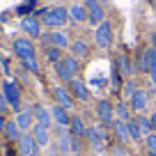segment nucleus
I'll use <instances>...</instances> for the list:
<instances>
[{
	"mask_svg": "<svg viewBox=\"0 0 156 156\" xmlns=\"http://www.w3.org/2000/svg\"><path fill=\"white\" fill-rule=\"evenodd\" d=\"M55 67V76L62 80V83H69L71 78L78 76V60L73 58V55H62V60H58V62L53 64Z\"/></svg>",
	"mask_w": 156,
	"mask_h": 156,
	"instance_id": "f257e3e1",
	"label": "nucleus"
},
{
	"mask_svg": "<svg viewBox=\"0 0 156 156\" xmlns=\"http://www.w3.org/2000/svg\"><path fill=\"white\" fill-rule=\"evenodd\" d=\"M41 21H44L46 28H62L71 19H69V9H64V7H51V9H44Z\"/></svg>",
	"mask_w": 156,
	"mask_h": 156,
	"instance_id": "f03ea898",
	"label": "nucleus"
},
{
	"mask_svg": "<svg viewBox=\"0 0 156 156\" xmlns=\"http://www.w3.org/2000/svg\"><path fill=\"white\" fill-rule=\"evenodd\" d=\"M2 94H5L7 106H9L12 110H16V112L23 110V108H21V87H19L16 80H9V78H7L5 83H2Z\"/></svg>",
	"mask_w": 156,
	"mask_h": 156,
	"instance_id": "7ed1b4c3",
	"label": "nucleus"
},
{
	"mask_svg": "<svg viewBox=\"0 0 156 156\" xmlns=\"http://www.w3.org/2000/svg\"><path fill=\"white\" fill-rule=\"evenodd\" d=\"M97 117H99V124L103 129L112 126V122H115V103H110L108 99H101L97 103Z\"/></svg>",
	"mask_w": 156,
	"mask_h": 156,
	"instance_id": "20e7f679",
	"label": "nucleus"
},
{
	"mask_svg": "<svg viewBox=\"0 0 156 156\" xmlns=\"http://www.w3.org/2000/svg\"><path fill=\"white\" fill-rule=\"evenodd\" d=\"M67 87H69V92H71V97L76 99V101H80V103H87L90 99H92V94H90L87 85H85V80H83L80 76L71 78V80L67 83Z\"/></svg>",
	"mask_w": 156,
	"mask_h": 156,
	"instance_id": "39448f33",
	"label": "nucleus"
},
{
	"mask_svg": "<svg viewBox=\"0 0 156 156\" xmlns=\"http://www.w3.org/2000/svg\"><path fill=\"white\" fill-rule=\"evenodd\" d=\"M85 138H87V142L92 145V149H94V151H101V149H103V142L108 140V136H106V129H103L101 124L87 126V131H85Z\"/></svg>",
	"mask_w": 156,
	"mask_h": 156,
	"instance_id": "423d86ee",
	"label": "nucleus"
},
{
	"mask_svg": "<svg viewBox=\"0 0 156 156\" xmlns=\"http://www.w3.org/2000/svg\"><path fill=\"white\" fill-rule=\"evenodd\" d=\"M94 41H97L99 48H110V44H112V23L110 21H103L101 25H97Z\"/></svg>",
	"mask_w": 156,
	"mask_h": 156,
	"instance_id": "0eeeda50",
	"label": "nucleus"
},
{
	"mask_svg": "<svg viewBox=\"0 0 156 156\" xmlns=\"http://www.w3.org/2000/svg\"><path fill=\"white\" fill-rule=\"evenodd\" d=\"M12 48H14L16 58H19L21 62H23V60H28V58H34V44H32V39H30V37H19V39H14Z\"/></svg>",
	"mask_w": 156,
	"mask_h": 156,
	"instance_id": "6e6552de",
	"label": "nucleus"
},
{
	"mask_svg": "<svg viewBox=\"0 0 156 156\" xmlns=\"http://www.w3.org/2000/svg\"><path fill=\"white\" fill-rule=\"evenodd\" d=\"M16 147H19V154L21 156H37L39 154V145L34 142V138H32V133H30V131L28 133H21Z\"/></svg>",
	"mask_w": 156,
	"mask_h": 156,
	"instance_id": "1a4fd4ad",
	"label": "nucleus"
},
{
	"mask_svg": "<svg viewBox=\"0 0 156 156\" xmlns=\"http://www.w3.org/2000/svg\"><path fill=\"white\" fill-rule=\"evenodd\" d=\"M129 103H131V110H133V112L142 115V112L149 108V92H147V90H142V87H138V92L129 99Z\"/></svg>",
	"mask_w": 156,
	"mask_h": 156,
	"instance_id": "9d476101",
	"label": "nucleus"
},
{
	"mask_svg": "<svg viewBox=\"0 0 156 156\" xmlns=\"http://www.w3.org/2000/svg\"><path fill=\"white\" fill-rule=\"evenodd\" d=\"M21 30H23L25 37H30V39L41 37V23H39L37 16H23V19H21Z\"/></svg>",
	"mask_w": 156,
	"mask_h": 156,
	"instance_id": "9b49d317",
	"label": "nucleus"
},
{
	"mask_svg": "<svg viewBox=\"0 0 156 156\" xmlns=\"http://www.w3.org/2000/svg\"><path fill=\"white\" fill-rule=\"evenodd\" d=\"M53 97H55V101H58V106H62V108H67V110H71L73 106H76V99L71 97V92H69V87H64V85H55L53 87Z\"/></svg>",
	"mask_w": 156,
	"mask_h": 156,
	"instance_id": "f8f14e48",
	"label": "nucleus"
},
{
	"mask_svg": "<svg viewBox=\"0 0 156 156\" xmlns=\"http://www.w3.org/2000/svg\"><path fill=\"white\" fill-rule=\"evenodd\" d=\"M85 7H87V23L90 25L97 28V25H101L103 21H106V19H103V9H101V5H99L97 0H87Z\"/></svg>",
	"mask_w": 156,
	"mask_h": 156,
	"instance_id": "ddd939ff",
	"label": "nucleus"
},
{
	"mask_svg": "<svg viewBox=\"0 0 156 156\" xmlns=\"http://www.w3.org/2000/svg\"><path fill=\"white\" fill-rule=\"evenodd\" d=\"M30 133H32L34 142H37L39 147H48V142H51V129H46L44 124H37V122H34V126L30 129Z\"/></svg>",
	"mask_w": 156,
	"mask_h": 156,
	"instance_id": "4468645a",
	"label": "nucleus"
},
{
	"mask_svg": "<svg viewBox=\"0 0 156 156\" xmlns=\"http://www.w3.org/2000/svg\"><path fill=\"white\" fill-rule=\"evenodd\" d=\"M14 122H16V126L21 129V133H28L30 129L34 126V115H32V110H21V112H16Z\"/></svg>",
	"mask_w": 156,
	"mask_h": 156,
	"instance_id": "2eb2a0df",
	"label": "nucleus"
},
{
	"mask_svg": "<svg viewBox=\"0 0 156 156\" xmlns=\"http://www.w3.org/2000/svg\"><path fill=\"white\" fill-rule=\"evenodd\" d=\"M32 115H34V122H37V124H44L46 129L53 126V115H51L48 108H44V106H32Z\"/></svg>",
	"mask_w": 156,
	"mask_h": 156,
	"instance_id": "dca6fc26",
	"label": "nucleus"
},
{
	"mask_svg": "<svg viewBox=\"0 0 156 156\" xmlns=\"http://www.w3.org/2000/svg\"><path fill=\"white\" fill-rule=\"evenodd\" d=\"M85 131H87V126H85V119L80 115H73L71 122H69V136L71 138H85Z\"/></svg>",
	"mask_w": 156,
	"mask_h": 156,
	"instance_id": "f3484780",
	"label": "nucleus"
},
{
	"mask_svg": "<svg viewBox=\"0 0 156 156\" xmlns=\"http://www.w3.org/2000/svg\"><path fill=\"white\" fill-rule=\"evenodd\" d=\"M51 115H53V124H58V126H67V129H69L71 115H69L67 108H62V106H53V108H51Z\"/></svg>",
	"mask_w": 156,
	"mask_h": 156,
	"instance_id": "a211bd4d",
	"label": "nucleus"
},
{
	"mask_svg": "<svg viewBox=\"0 0 156 156\" xmlns=\"http://www.w3.org/2000/svg\"><path fill=\"white\" fill-rule=\"evenodd\" d=\"M112 133H115V138H117V142H129L131 140V136H129V129H126V122H122V119H115L112 122Z\"/></svg>",
	"mask_w": 156,
	"mask_h": 156,
	"instance_id": "6ab92c4d",
	"label": "nucleus"
},
{
	"mask_svg": "<svg viewBox=\"0 0 156 156\" xmlns=\"http://www.w3.org/2000/svg\"><path fill=\"white\" fill-rule=\"evenodd\" d=\"M69 19H71L73 23H85V21H87V7L80 5V2L71 5L69 7Z\"/></svg>",
	"mask_w": 156,
	"mask_h": 156,
	"instance_id": "aec40b11",
	"label": "nucleus"
},
{
	"mask_svg": "<svg viewBox=\"0 0 156 156\" xmlns=\"http://www.w3.org/2000/svg\"><path fill=\"white\" fill-rule=\"evenodd\" d=\"M69 51H71V55H73L76 60H83V58H87V55H90V46H87V41H83V39L71 41Z\"/></svg>",
	"mask_w": 156,
	"mask_h": 156,
	"instance_id": "412c9836",
	"label": "nucleus"
},
{
	"mask_svg": "<svg viewBox=\"0 0 156 156\" xmlns=\"http://www.w3.org/2000/svg\"><path fill=\"white\" fill-rule=\"evenodd\" d=\"M136 71H142V73L151 71V46L140 53V58H138V62H136Z\"/></svg>",
	"mask_w": 156,
	"mask_h": 156,
	"instance_id": "4be33fe9",
	"label": "nucleus"
},
{
	"mask_svg": "<svg viewBox=\"0 0 156 156\" xmlns=\"http://www.w3.org/2000/svg\"><path fill=\"white\" fill-rule=\"evenodd\" d=\"M51 46H58V48H69L71 46V41H69L67 32H62V30H53L51 32Z\"/></svg>",
	"mask_w": 156,
	"mask_h": 156,
	"instance_id": "5701e85b",
	"label": "nucleus"
},
{
	"mask_svg": "<svg viewBox=\"0 0 156 156\" xmlns=\"http://www.w3.org/2000/svg\"><path fill=\"white\" fill-rule=\"evenodd\" d=\"M117 67H119V73H124V76L136 73V62H131V60H129V55H124V53L117 58Z\"/></svg>",
	"mask_w": 156,
	"mask_h": 156,
	"instance_id": "b1692460",
	"label": "nucleus"
},
{
	"mask_svg": "<svg viewBox=\"0 0 156 156\" xmlns=\"http://www.w3.org/2000/svg\"><path fill=\"white\" fill-rule=\"evenodd\" d=\"M2 133H5V138H7V140H12V142H19V138H21V129L16 126L14 119H7V124H5V129H2Z\"/></svg>",
	"mask_w": 156,
	"mask_h": 156,
	"instance_id": "393cba45",
	"label": "nucleus"
},
{
	"mask_svg": "<svg viewBox=\"0 0 156 156\" xmlns=\"http://www.w3.org/2000/svg\"><path fill=\"white\" fill-rule=\"evenodd\" d=\"M126 129H129V136H131V140H142V131H140V124H138V119L136 117H131L126 122Z\"/></svg>",
	"mask_w": 156,
	"mask_h": 156,
	"instance_id": "a878e982",
	"label": "nucleus"
},
{
	"mask_svg": "<svg viewBox=\"0 0 156 156\" xmlns=\"http://www.w3.org/2000/svg\"><path fill=\"white\" fill-rule=\"evenodd\" d=\"M115 119H122V122H129V119H131V110H129V106L124 101H117V106H115Z\"/></svg>",
	"mask_w": 156,
	"mask_h": 156,
	"instance_id": "bb28decb",
	"label": "nucleus"
},
{
	"mask_svg": "<svg viewBox=\"0 0 156 156\" xmlns=\"http://www.w3.org/2000/svg\"><path fill=\"white\" fill-rule=\"evenodd\" d=\"M44 55H46V60L48 62H58V60H62V48H58V46H46L44 48Z\"/></svg>",
	"mask_w": 156,
	"mask_h": 156,
	"instance_id": "cd10ccee",
	"label": "nucleus"
},
{
	"mask_svg": "<svg viewBox=\"0 0 156 156\" xmlns=\"http://www.w3.org/2000/svg\"><path fill=\"white\" fill-rule=\"evenodd\" d=\"M23 69H25V71H30V73H39V71H41V67H39V60H37V55H34V58H28V60H23Z\"/></svg>",
	"mask_w": 156,
	"mask_h": 156,
	"instance_id": "c85d7f7f",
	"label": "nucleus"
},
{
	"mask_svg": "<svg viewBox=\"0 0 156 156\" xmlns=\"http://www.w3.org/2000/svg\"><path fill=\"white\" fill-rule=\"evenodd\" d=\"M136 119H138V124H140L142 136H149V133H151V119L145 117V115H136Z\"/></svg>",
	"mask_w": 156,
	"mask_h": 156,
	"instance_id": "c756f323",
	"label": "nucleus"
},
{
	"mask_svg": "<svg viewBox=\"0 0 156 156\" xmlns=\"http://www.w3.org/2000/svg\"><path fill=\"white\" fill-rule=\"evenodd\" d=\"M58 151L60 154H69L71 151V136H60V142H58Z\"/></svg>",
	"mask_w": 156,
	"mask_h": 156,
	"instance_id": "7c9ffc66",
	"label": "nucleus"
},
{
	"mask_svg": "<svg viewBox=\"0 0 156 156\" xmlns=\"http://www.w3.org/2000/svg\"><path fill=\"white\" fill-rule=\"evenodd\" d=\"M122 92H124V97L126 99H131L133 94L138 92V87H136V80H131V78H129L126 83H124V87H122Z\"/></svg>",
	"mask_w": 156,
	"mask_h": 156,
	"instance_id": "2f4dec72",
	"label": "nucleus"
},
{
	"mask_svg": "<svg viewBox=\"0 0 156 156\" xmlns=\"http://www.w3.org/2000/svg\"><path fill=\"white\" fill-rule=\"evenodd\" d=\"M145 147H147V151H156V133L154 131L149 136H145Z\"/></svg>",
	"mask_w": 156,
	"mask_h": 156,
	"instance_id": "473e14b6",
	"label": "nucleus"
},
{
	"mask_svg": "<svg viewBox=\"0 0 156 156\" xmlns=\"http://www.w3.org/2000/svg\"><path fill=\"white\" fill-rule=\"evenodd\" d=\"M32 7H34V0H28V2H25V5H21L19 9H16V12H19L21 16H25V14H28L30 9H32Z\"/></svg>",
	"mask_w": 156,
	"mask_h": 156,
	"instance_id": "72a5a7b5",
	"label": "nucleus"
},
{
	"mask_svg": "<svg viewBox=\"0 0 156 156\" xmlns=\"http://www.w3.org/2000/svg\"><path fill=\"white\" fill-rule=\"evenodd\" d=\"M112 156H126V149H124V145H122V142L112 145Z\"/></svg>",
	"mask_w": 156,
	"mask_h": 156,
	"instance_id": "f704fd0d",
	"label": "nucleus"
},
{
	"mask_svg": "<svg viewBox=\"0 0 156 156\" xmlns=\"http://www.w3.org/2000/svg\"><path fill=\"white\" fill-rule=\"evenodd\" d=\"M7 108H9L7 106V99H5V94H2V90H0V112H5Z\"/></svg>",
	"mask_w": 156,
	"mask_h": 156,
	"instance_id": "c9c22d12",
	"label": "nucleus"
},
{
	"mask_svg": "<svg viewBox=\"0 0 156 156\" xmlns=\"http://www.w3.org/2000/svg\"><path fill=\"white\" fill-rule=\"evenodd\" d=\"M39 39H41V44H44V46H51V32H44Z\"/></svg>",
	"mask_w": 156,
	"mask_h": 156,
	"instance_id": "e433bc0d",
	"label": "nucleus"
},
{
	"mask_svg": "<svg viewBox=\"0 0 156 156\" xmlns=\"http://www.w3.org/2000/svg\"><path fill=\"white\" fill-rule=\"evenodd\" d=\"M80 149V142H78V138H71V151H78Z\"/></svg>",
	"mask_w": 156,
	"mask_h": 156,
	"instance_id": "4c0bfd02",
	"label": "nucleus"
},
{
	"mask_svg": "<svg viewBox=\"0 0 156 156\" xmlns=\"http://www.w3.org/2000/svg\"><path fill=\"white\" fill-rule=\"evenodd\" d=\"M149 119H151V131L156 133V110H154V112L149 115Z\"/></svg>",
	"mask_w": 156,
	"mask_h": 156,
	"instance_id": "58836bf2",
	"label": "nucleus"
},
{
	"mask_svg": "<svg viewBox=\"0 0 156 156\" xmlns=\"http://www.w3.org/2000/svg\"><path fill=\"white\" fill-rule=\"evenodd\" d=\"M92 85H97V87H103V80H101V78H92Z\"/></svg>",
	"mask_w": 156,
	"mask_h": 156,
	"instance_id": "ea45409f",
	"label": "nucleus"
},
{
	"mask_svg": "<svg viewBox=\"0 0 156 156\" xmlns=\"http://www.w3.org/2000/svg\"><path fill=\"white\" fill-rule=\"evenodd\" d=\"M5 124H7V119H5V117H2V112H0V131L5 129Z\"/></svg>",
	"mask_w": 156,
	"mask_h": 156,
	"instance_id": "a19ab883",
	"label": "nucleus"
},
{
	"mask_svg": "<svg viewBox=\"0 0 156 156\" xmlns=\"http://www.w3.org/2000/svg\"><path fill=\"white\" fill-rule=\"evenodd\" d=\"M149 76H151V85H154V90H156V71H151Z\"/></svg>",
	"mask_w": 156,
	"mask_h": 156,
	"instance_id": "79ce46f5",
	"label": "nucleus"
},
{
	"mask_svg": "<svg viewBox=\"0 0 156 156\" xmlns=\"http://www.w3.org/2000/svg\"><path fill=\"white\" fill-rule=\"evenodd\" d=\"M151 48H154V51H156V32H154V34H151Z\"/></svg>",
	"mask_w": 156,
	"mask_h": 156,
	"instance_id": "37998d69",
	"label": "nucleus"
},
{
	"mask_svg": "<svg viewBox=\"0 0 156 156\" xmlns=\"http://www.w3.org/2000/svg\"><path fill=\"white\" fill-rule=\"evenodd\" d=\"M2 73H5V69H2V62H0V78H2Z\"/></svg>",
	"mask_w": 156,
	"mask_h": 156,
	"instance_id": "c03bdc74",
	"label": "nucleus"
},
{
	"mask_svg": "<svg viewBox=\"0 0 156 156\" xmlns=\"http://www.w3.org/2000/svg\"><path fill=\"white\" fill-rule=\"evenodd\" d=\"M147 156H156V151H147Z\"/></svg>",
	"mask_w": 156,
	"mask_h": 156,
	"instance_id": "a18cd8bd",
	"label": "nucleus"
},
{
	"mask_svg": "<svg viewBox=\"0 0 156 156\" xmlns=\"http://www.w3.org/2000/svg\"><path fill=\"white\" fill-rule=\"evenodd\" d=\"M71 156H83V154H80V151H73V154Z\"/></svg>",
	"mask_w": 156,
	"mask_h": 156,
	"instance_id": "49530a36",
	"label": "nucleus"
},
{
	"mask_svg": "<svg viewBox=\"0 0 156 156\" xmlns=\"http://www.w3.org/2000/svg\"><path fill=\"white\" fill-rule=\"evenodd\" d=\"M48 156H60V154H58V151H53V154H48Z\"/></svg>",
	"mask_w": 156,
	"mask_h": 156,
	"instance_id": "de8ad7c7",
	"label": "nucleus"
},
{
	"mask_svg": "<svg viewBox=\"0 0 156 156\" xmlns=\"http://www.w3.org/2000/svg\"><path fill=\"white\" fill-rule=\"evenodd\" d=\"M154 103H156V90H154Z\"/></svg>",
	"mask_w": 156,
	"mask_h": 156,
	"instance_id": "09e8293b",
	"label": "nucleus"
}]
</instances>
